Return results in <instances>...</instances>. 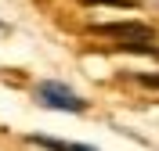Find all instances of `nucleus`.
Wrapping results in <instances>:
<instances>
[{
	"label": "nucleus",
	"mask_w": 159,
	"mask_h": 151,
	"mask_svg": "<svg viewBox=\"0 0 159 151\" xmlns=\"http://www.w3.org/2000/svg\"><path fill=\"white\" fill-rule=\"evenodd\" d=\"M80 4H105V7H138L141 0H80Z\"/></svg>",
	"instance_id": "obj_3"
},
{
	"label": "nucleus",
	"mask_w": 159,
	"mask_h": 151,
	"mask_svg": "<svg viewBox=\"0 0 159 151\" xmlns=\"http://www.w3.org/2000/svg\"><path fill=\"white\" fill-rule=\"evenodd\" d=\"M61 151H69V144H65V148H61Z\"/></svg>",
	"instance_id": "obj_5"
},
{
	"label": "nucleus",
	"mask_w": 159,
	"mask_h": 151,
	"mask_svg": "<svg viewBox=\"0 0 159 151\" xmlns=\"http://www.w3.org/2000/svg\"><path fill=\"white\" fill-rule=\"evenodd\" d=\"M40 101L43 104H51V108H65V111H83L87 104H83V97H76V94L69 90V86H61V83H40Z\"/></svg>",
	"instance_id": "obj_2"
},
{
	"label": "nucleus",
	"mask_w": 159,
	"mask_h": 151,
	"mask_svg": "<svg viewBox=\"0 0 159 151\" xmlns=\"http://www.w3.org/2000/svg\"><path fill=\"white\" fill-rule=\"evenodd\" d=\"M69 151H94V148H83V144H69Z\"/></svg>",
	"instance_id": "obj_4"
},
{
	"label": "nucleus",
	"mask_w": 159,
	"mask_h": 151,
	"mask_svg": "<svg viewBox=\"0 0 159 151\" xmlns=\"http://www.w3.org/2000/svg\"><path fill=\"white\" fill-rule=\"evenodd\" d=\"M94 32H101V36H109V40H116V43H123V47L148 43L152 36H156V29L145 25V22H101V25H94Z\"/></svg>",
	"instance_id": "obj_1"
}]
</instances>
